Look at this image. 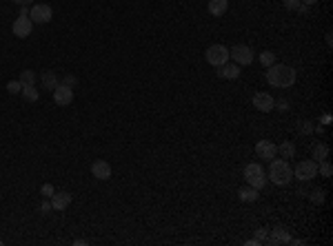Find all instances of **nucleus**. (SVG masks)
Wrapping results in <instances>:
<instances>
[{
    "mask_svg": "<svg viewBox=\"0 0 333 246\" xmlns=\"http://www.w3.org/2000/svg\"><path fill=\"white\" fill-rule=\"evenodd\" d=\"M266 82L278 89L291 87L295 82V69L289 64H271V67H266Z\"/></svg>",
    "mask_w": 333,
    "mask_h": 246,
    "instance_id": "nucleus-1",
    "label": "nucleus"
},
{
    "mask_svg": "<svg viewBox=\"0 0 333 246\" xmlns=\"http://www.w3.org/2000/svg\"><path fill=\"white\" fill-rule=\"evenodd\" d=\"M291 178H293V169L289 166V162H287L285 158L271 160V164H269V180L271 182L278 184V186H287V184L291 182Z\"/></svg>",
    "mask_w": 333,
    "mask_h": 246,
    "instance_id": "nucleus-2",
    "label": "nucleus"
},
{
    "mask_svg": "<svg viewBox=\"0 0 333 246\" xmlns=\"http://www.w3.org/2000/svg\"><path fill=\"white\" fill-rule=\"evenodd\" d=\"M244 180H246L249 186L260 191V188L266 184V173H265V169H262V164H258V162L246 164L244 166Z\"/></svg>",
    "mask_w": 333,
    "mask_h": 246,
    "instance_id": "nucleus-3",
    "label": "nucleus"
},
{
    "mask_svg": "<svg viewBox=\"0 0 333 246\" xmlns=\"http://www.w3.org/2000/svg\"><path fill=\"white\" fill-rule=\"evenodd\" d=\"M318 175V162L315 160H300L293 169V178H298L300 182H309Z\"/></svg>",
    "mask_w": 333,
    "mask_h": 246,
    "instance_id": "nucleus-4",
    "label": "nucleus"
},
{
    "mask_svg": "<svg viewBox=\"0 0 333 246\" xmlns=\"http://www.w3.org/2000/svg\"><path fill=\"white\" fill-rule=\"evenodd\" d=\"M204 58L211 67H222V64L229 62V49L224 44H211V47L204 51Z\"/></svg>",
    "mask_w": 333,
    "mask_h": 246,
    "instance_id": "nucleus-5",
    "label": "nucleus"
},
{
    "mask_svg": "<svg viewBox=\"0 0 333 246\" xmlns=\"http://www.w3.org/2000/svg\"><path fill=\"white\" fill-rule=\"evenodd\" d=\"M229 58L233 60L236 64L244 67V64H251L253 62V49L249 44H233L229 49Z\"/></svg>",
    "mask_w": 333,
    "mask_h": 246,
    "instance_id": "nucleus-6",
    "label": "nucleus"
},
{
    "mask_svg": "<svg viewBox=\"0 0 333 246\" xmlns=\"http://www.w3.org/2000/svg\"><path fill=\"white\" fill-rule=\"evenodd\" d=\"M29 18H31V22H36V24H47L49 20L53 18V9H51L49 5H43V2H38V5L31 7Z\"/></svg>",
    "mask_w": 333,
    "mask_h": 246,
    "instance_id": "nucleus-7",
    "label": "nucleus"
},
{
    "mask_svg": "<svg viewBox=\"0 0 333 246\" xmlns=\"http://www.w3.org/2000/svg\"><path fill=\"white\" fill-rule=\"evenodd\" d=\"M51 93H53V102H56L58 106H67L73 102V89L67 87V84H63V82H60Z\"/></svg>",
    "mask_w": 333,
    "mask_h": 246,
    "instance_id": "nucleus-8",
    "label": "nucleus"
},
{
    "mask_svg": "<svg viewBox=\"0 0 333 246\" xmlns=\"http://www.w3.org/2000/svg\"><path fill=\"white\" fill-rule=\"evenodd\" d=\"M31 29H34V22H31L29 16H20V18H16L14 24H11V31H14V36H18V38H27V36L31 34Z\"/></svg>",
    "mask_w": 333,
    "mask_h": 246,
    "instance_id": "nucleus-9",
    "label": "nucleus"
},
{
    "mask_svg": "<svg viewBox=\"0 0 333 246\" xmlns=\"http://www.w3.org/2000/svg\"><path fill=\"white\" fill-rule=\"evenodd\" d=\"M273 104H275V100L271 98V93H266V91H258L256 96H253V106L262 113H269L271 109H275Z\"/></svg>",
    "mask_w": 333,
    "mask_h": 246,
    "instance_id": "nucleus-10",
    "label": "nucleus"
},
{
    "mask_svg": "<svg viewBox=\"0 0 333 246\" xmlns=\"http://www.w3.org/2000/svg\"><path fill=\"white\" fill-rule=\"evenodd\" d=\"M256 155L260 160H273L278 155V144H273L271 140H260L256 144Z\"/></svg>",
    "mask_w": 333,
    "mask_h": 246,
    "instance_id": "nucleus-11",
    "label": "nucleus"
},
{
    "mask_svg": "<svg viewBox=\"0 0 333 246\" xmlns=\"http://www.w3.org/2000/svg\"><path fill=\"white\" fill-rule=\"evenodd\" d=\"M91 175L96 180H109L111 178V166L107 160H96L91 164Z\"/></svg>",
    "mask_w": 333,
    "mask_h": 246,
    "instance_id": "nucleus-12",
    "label": "nucleus"
},
{
    "mask_svg": "<svg viewBox=\"0 0 333 246\" xmlns=\"http://www.w3.org/2000/svg\"><path fill=\"white\" fill-rule=\"evenodd\" d=\"M49 202H51L53 211H65V208L71 204V193H65V191H60V193H53L51 198H49Z\"/></svg>",
    "mask_w": 333,
    "mask_h": 246,
    "instance_id": "nucleus-13",
    "label": "nucleus"
},
{
    "mask_svg": "<svg viewBox=\"0 0 333 246\" xmlns=\"http://www.w3.org/2000/svg\"><path fill=\"white\" fill-rule=\"evenodd\" d=\"M266 242L269 244H289V231L282 226H275L273 231H269V235H266Z\"/></svg>",
    "mask_w": 333,
    "mask_h": 246,
    "instance_id": "nucleus-14",
    "label": "nucleus"
},
{
    "mask_svg": "<svg viewBox=\"0 0 333 246\" xmlns=\"http://www.w3.org/2000/svg\"><path fill=\"white\" fill-rule=\"evenodd\" d=\"M40 82H43V87L47 89V91H53V89L60 84V80H58V76H56V71H51V69L43 71V76H40Z\"/></svg>",
    "mask_w": 333,
    "mask_h": 246,
    "instance_id": "nucleus-15",
    "label": "nucleus"
},
{
    "mask_svg": "<svg viewBox=\"0 0 333 246\" xmlns=\"http://www.w3.org/2000/svg\"><path fill=\"white\" fill-rule=\"evenodd\" d=\"M227 9H229V0H209V14L216 16V18L224 16Z\"/></svg>",
    "mask_w": 333,
    "mask_h": 246,
    "instance_id": "nucleus-16",
    "label": "nucleus"
},
{
    "mask_svg": "<svg viewBox=\"0 0 333 246\" xmlns=\"http://www.w3.org/2000/svg\"><path fill=\"white\" fill-rule=\"evenodd\" d=\"M218 76L227 78V80H236V78H240V64H222Z\"/></svg>",
    "mask_w": 333,
    "mask_h": 246,
    "instance_id": "nucleus-17",
    "label": "nucleus"
},
{
    "mask_svg": "<svg viewBox=\"0 0 333 246\" xmlns=\"http://www.w3.org/2000/svg\"><path fill=\"white\" fill-rule=\"evenodd\" d=\"M238 195H240L242 202H256V200H258V188H253V186H242L240 191H238Z\"/></svg>",
    "mask_w": 333,
    "mask_h": 246,
    "instance_id": "nucleus-18",
    "label": "nucleus"
},
{
    "mask_svg": "<svg viewBox=\"0 0 333 246\" xmlns=\"http://www.w3.org/2000/svg\"><path fill=\"white\" fill-rule=\"evenodd\" d=\"M22 98L27 102H38V98H40V93L36 91V84H27V87H22Z\"/></svg>",
    "mask_w": 333,
    "mask_h": 246,
    "instance_id": "nucleus-19",
    "label": "nucleus"
},
{
    "mask_svg": "<svg viewBox=\"0 0 333 246\" xmlns=\"http://www.w3.org/2000/svg\"><path fill=\"white\" fill-rule=\"evenodd\" d=\"M278 153H280L285 160H291L295 155V144L293 142H282V144L278 146Z\"/></svg>",
    "mask_w": 333,
    "mask_h": 246,
    "instance_id": "nucleus-20",
    "label": "nucleus"
},
{
    "mask_svg": "<svg viewBox=\"0 0 333 246\" xmlns=\"http://www.w3.org/2000/svg\"><path fill=\"white\" fill-rule=\"evenodd\" d=\"M20 84L22 87H27V84H36V71H31V69H24V71H20Z\"/></svg>",
    "mask_w": 333,
    "mask_h": 246,
    "instance_id": "nucleus-21",
    "label": "nucleus"
},
{
    "mask_svg": "<svg viewBox=\"0 0 333 246\" xmlns=\"http://www.w3.org/2000/svg\"><path fill=\"white\" fill-rule=\"evenodd\" d=\"M329 158V146L327 144H318L313 149V158L311 160H315V162H322V160H327Z\"/></svg>",
    "mask_w": 333,
    "mask_h": 246,
    "instance_id": "nucleus-22",
    "label": "nucleus"
},
{
    "mask_svg": "<svg viewBox=\"0 0 333 246\" xmlns=\"http://www.w3.org/2000/svg\"><path fill=\"white\" fill-rule=\"evenodd\" d=\"M318 171H320V175H322V178H331V173H333L331 162H329V160H322V162H318Z\"/></svg>",
    "mask_w": 333,
    "mask_h": 246,
    "instance_id": "nucleus-23",
    "label": "nucleus"
},
{
    "mask_svg": "<svg viewBox=\"0 0 333 246\" xmlns=\"http://www.w3.org/2000/svg\"><path fill=\"white\" fill-rule=\"evenodd\" d=\"M298 131L300 133H304V135H309V133H313L315 131V126H313V122L311 120H300L298 122Z\"/></svg>",
    "mask_w": 333,
    "mask_h": 246,
    "instance_id": "nucleus-24",
    "label": "nucleus"
},
{
    "mask_svg": "<svg viewBox=\"0 0 333 246\" xmlns=\"http://www.w3.org/2000/svg\"><path fill=\"white\" fill-rule=\"evenodd\" d=\"M260 62L265 64V67H271V64H275V53H273V51H262V53H260Z\"/></svg>",
    "mask_w": 333,
    "mask_h": 246,
    "instance_id": "nucleus-25",
    "label": "nucleus"
},
{
    "mask_svg": "<svg viewBox=\"0 0 333 246\" xmlns=\"http://www.w3.org/2000/svg\"><path fill=\"white\" fill-rule=\"evenodd\" d=\"M7 91H9L11 96H16V93L22 91V84H20V80H11L9 84H7Z\"/></svg>",
    "mask_w": 333,
    "mask_h": 246,
    "instance_id": "nucleus-26",
    "label": "nucleus"
},
{
    "mask_svg": "<svg viewBox=\"0 0 333 246\" xmlns=\"http://www.w3.org/2000/svg\"><path fill=\"white\" fill-rule=\"evenodd\" d=\"M266 235H269V228H256V240L260 242V244L266 242Z\"/></svg>",
    "mask_w": 333,
    "mask_h": 246,
    "instance_id": "nucleus-27",
    "label": "nucleus"
},
{
    "mask_svg": "<svg viewBox=\"0 0 333 246\" xmlns=\"http://www.w3.org/2000/svg\"><path fill=\"white\" fill-rule=\"evenodd\" d=\"M53 193H56V191H53V184H43V188H40V195H43V198H51Z\"/></svg>",
    "mask_w": 333,
    "mask_h": 246,
    "instance_id": "nucleus-28",
    "label": "nucleus"
},
{
    "mask_svg": "<svg viewBox=\"0 0 333 246\" xmlns=\"http://www.w3.org/2000/svg\"><path fill=\"white\" fill-rule=\"evenodd\" d=\"M300 5H302L300 0H285V7H287L289 11H298V9H300Z\"/></svg>",
    "mask_w": 333,
    "mask_h": 246,
    "instance_id": "nucleus-29",
    "label": "nucleus"
},
{
    "mask_svg": "<svg viewBox=\"0 0 333 246\" xmlns=\"http://www.w3.org/2000/svg\"><path fill=\"white\" fill-rule=\"evenodd\" d=\"M63 84H67V87H71V89H73V87L78 84V78L69 73V76H65V78H63Z\"/></svg>",
    "mask_w": 333,
    "mask_h": 246,
    "instance_id": "nucleus-30",
    "label": "nucleus"
},
{
    "mask_svg": "<svg viewBox=\"0 0 333 246\" xmlns=\"http://www.w3.org/2000/svg\"><path fill=\"white\" fill-rule=\"evenodd\" d=\"M313 202L315 204H318V202L322 204L324 202V191H320V188H318V191H313Z\"/></svg>",
    "mask_w": 333,
    "mask_h": 246,
    "instance_id": "nucleus-31",
    "label": "nucleus"
},
{
    "mask_svg": "<svg viewBox=\"0 0 333 246\" xmlns=\"http://www.w3.org/2000/svg\"><path fill=\"white\" fill-rule=\"evenodd\" d=\"M40 211H43V213H49V211H51V202H49V198L44 200L43 204H40Z\"/></svg>",
    "mask_w": 333,
    "mask_h": 246,
    "instance_id": "nucleus-32",
    "label": "nucleus"
},
{
    "mask_svg": "<svg viewBox=\"0 0 333 246\" xmlns=\"http://www.w3.org/2000/svg\"><path fill=\"white\" fill-rule=\"evenodd\" d=\"M273 106H278L280 111H287V109H289V102H287V100H280V102H275Z\"/></svg>",
    "mask_w": 333,
    "mask_h": 246,
    "instance_id": "nucleus-33",
    "label": "nucleus"
},
{
    "mask_svg": "<svg viewBox=\"0 0 333 246\" xmlns=\"http://www.w3.org/2000/svg\"><path fill=\"white\" fill-rule=\"evenodd\" d=\"M16 5H20V7H29V5H34V0H14Z\"/></svg>",
    "mask_w": 333,
    "mask_h": 246,
    "instance_id": "nucleus-34",
    "label": "nucleus"
},
{
    "mask_svg": "<svg viewBox=\"0 0 333 246\" xmlns=\"http://www.w3.org/2000/svg\"><path fill=\"white\" fill-rule=\"evenodd\" d=\"M300 2H302V5H307V7H311V5H315L318 0H300Z\"/></svg>",
    "mask_w": 333,
    "mask_h": 246,
    "instance_id": "nucleus-35",
    "label": "nucleus"
},
{
    "mask_svg": "<svg viewBox=\"0 0 333 246\" xmlns=\"http://www.w3.org/2000/svg\"><path fill=\"white\" fill-rule=\"evenodd\" d=\"M73 244H76V246H85V244H89V242L87 240H76Z\"/></svg>",
    "mask_w": 333,
    "mask_h": 246,
    "instance_id": "nucleus-36",
    "label": "nucleus"
},
{
    "mask_svg": "<svg viewBox=\"0 0 333 246\" xmlns=\"http://www.w3.org/2000/svg\"><path fill=\"white\" fill-rule=\"evenodd\" d=\"M0 246H2V240H0Z\"/></svg>",
    "mask_w": 333,
    "mask_h": 246,
    "instance_id": "nucleus-37",
    "label": "nucleus"
}]
</instances>
